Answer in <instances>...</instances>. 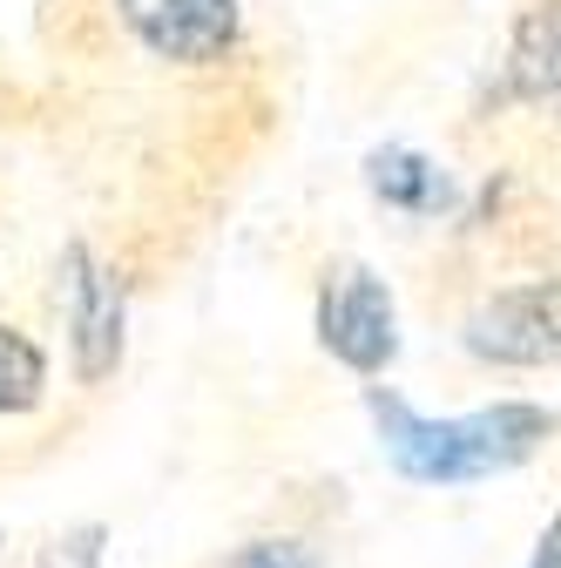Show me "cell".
Segmentation results:
<instances>
[{
	"instance_id": "5b68a950",
	"label": "cell",
	"mask_w": 561,
	"mask_h": 568,
	"mask_svg": "<svg viewBox=\"0 0 561 568\" xmlns=\"http://www.w3.org/2000/svg\"><path fill=\"white\" fill-rule=\"evenodd\" d=\"M68 345H75V373L102 386L122 366V284L89 257V244H68Z\"/></svg>"
},
{
	"instance_id": "8992f818",
	"label": "cell",
	"mask_w": 561,
	"mask_h": 568,
	"mask_svg": "<svg viewBox=\"0 0 561 568\" xmlns=\"http://www.w3.org/2000/svg\"><path fill=\"white\" fill-rule=\"evenodd\" d=\"M508 89L534 109H561V0H541L521 14L508 41Z\"/></svg>"
},
{
	"instance_id": "8fae6325",
	"label": "cell",
	"mask_w": 561,
	"mask_h": 568,
	"mask_svg": "<svg viewBox=\"0 0 561 568\" xmlns=\"http://www.w3.org/2000/svg\"><path fill=\"white\" fill-rule=\"evenodd\" d=\"M528 568H561V515L548 521V535H541V548H534V561Z\"/></svg>"
},
{
	"instance_id": "3957f363",
	"label": "cell",
	"mask_w": 561,
	"mask_h": 568,
	"mask_svg": "<svg viewBox=\"0 0 561 568\" xmlns=\"http://www.w3.org/2000/svg\"><path fill=\"white\" fill-rule=\"evenodd\" d=\"M467 352L494 366H561V284L528 277L480 298L467 318Z\"/></svg>"
},
{
	"instance_id": "7a4b0ae2",
	"label": "cell",
	"mask_w": 561,
	"mask_h": 568,
	"mask_svg": "<svg viewBox=\"0 0 561 568\" xmlns=\"http://www.w3.org/2000/svg\"><path fill=\"white\" fill-rule=\"evenodd\" d=\"M318 345L338 366H353V373H386L392 366L399 318H392V292H386L379 271L345 264V271L325 277V292H318Z\"/></svg>"
},
{
	"instance_id": "52a82bcc",
	"label": "cell",
	"mask_w": 561,
	"mask_h": 568,
	"mask_svg": "<svg viewBox=\"0 0 561 568\" xmlns=\"http://www.w3.org/2000/svg\"><path fill=\"white\" fill-rule=\"evenodd\" d=\"M366 183H373L379 203L412 210V217H440V210L453 203V176L434 156H419V150H373L366 156Z\"/></svg>"
},
{
	"instance_id": "277c9868",
	"label": "cell",
	"mask_w": 561,
	"mask_h": 568,
	"mask_svg": "<svg viewBox=\"0 0 561 568\" xmlns=\"http://www.w3.org/2000/svg\"><path fill=\"white\" fill-rule=\"evenodd\" d=\"M115 14L156 61L176 68L224 61L237 41V0H115Z\"/></svg>"
},
{
	"instance_id": "6da1fadb",
	"label": "cell",
	"mask_w": 561,
	"mask_h": 568,
	"mask_svg": "<svg viewBox=\"0 0 561 568\" xmlns=\"http://www.w3.org/2000/svg\"><path fill=\"white\" fill-rule=\"evenodd\" d=\"M366 406L379 419L386 460L406 480H427V487H460V480L508 474L554 434V413L528 406V399H501V406H480V413H460V419H427V413H412L399 393L373 386Z\"/></svg>"
},
{
	"instance_id": "9c48e42d",
	"label": "cell",
	"mask_w": 561,
	"mask_h": 568,
	"mask_svg": "<svg viewBox=\"0 0 561 568\" xmlns=\"http://www.w3.org/2000/svg\"><path fill=\"white\" fill-rule=\"evenodd\" d=\"M224 568H318V555L298 535H264V541H244Z\"/></svg>"
},
{
	"instance_id": "30bf717a",
	"label": "cell",
	"mask_w": 561,
	"mask_h": 568,
	"mask_svg": "<svg viewBox=\"0 0 561 568\" xmlns=\"http://www.w3.org/2000/svg\"><path fill=\"white\" fill-rule=\"evenodd\" d=\"M41 568H102V528H75V535H61Z\"/></svg>"
},
{
	"instance_id": "ba28073f",
	"label": "cell",
	"mask_w": 561,
	"mask_h": 568,
	"mask_svg": "<svg viewBox=\"0 0 561 568\" xmlns=\"http://www.w3.org/2000/svg\"><path fill=\"white\" fill-rule=\"evenodd\" d=\"M48 399V359L14 325H0V413H34Z\"/></svg>"
}]
</instances>
